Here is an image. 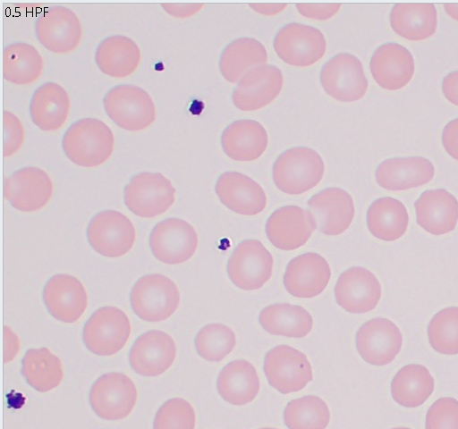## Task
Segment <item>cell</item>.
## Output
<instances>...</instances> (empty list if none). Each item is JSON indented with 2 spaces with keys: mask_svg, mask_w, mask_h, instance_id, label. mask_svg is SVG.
Instances as JSON below:
<instances>
[{
  "mask_svg": "<svg viewBox=\"0 0 458 429\" xmlns=\"http://www.w3.org/2000/svg\"><path fill=\"white\" fill-rule=\"evenodd\" d=\"M62 148L74 164L96 167L111 156L114 148V136L103 121L82 118L72 123L65 130Z\"/></svg>",
  "mask_w": 458,
  "mask_h": 429,
  "instance_id": "cell-1",
  "label": "cell"
},
{
  "mask_svg": "<svg viewBox=\"0 0 458 429\" xmlns=\"http://www.w3.org/2000/svg\"><path fill=\"white\" fill-rule=\"evenodd\" d=\"M324 172L325 164L318 152L307 147H295L276 158L272 176L278 189L300 195L317 186Z\"/></svg>",
  "mask_w": 458,
  "mask_h": 429,
  "instance_id": "cell-2",
  "label": "cell"
},
{
  "mask_svg": "<svg viewBox=\"0 0 458 429\" xmlns=\"http://www.w3.org/2000/svg\"><path fill=\"white\" fill-rule=\"evenodd\" d=\"M107 116L120 128L139 131L156 120V106L150 95L139 86L118 84L103 97Z\"/></svg>",
  "mask_w": 458,
  "mask_h": 429,
  "instance_id": "cell-3",
  "label": "cell"
},
{
  "mask_svg": "<svg viewBox=\"0 0 458 429\" xmlns=\"http://www.w3.org/2000/svg\"><path fill=\"white\" fill-rule=\"evenodd\" d=\"M180 303L179 290L170 278L160 273L139 278L130 292L134 314L147 322H161L170 317Z\"/></svg>",
  "mask_w": 458,
  "mask_h": 429,
  "instance_id": "cell-4",
  "label": "cell"
},
{
  "mask_svg": "<svg viewBox=\"0 0 458 429\" xmlns=\"http://www.w3.org/2000/svg\"><path fill=\"white\" fill-rule=\"evenodd\" d=\"M176 189L161 172H140L123 188V202L137 216L152 218L164 214L174 204Z\"/></svg>",
  "mask_w": 458,
  "mask_h": 429,
  "instance_id": "cell-5",
  "label": "cell"
},
{
  "mask_svg": "<svg viewBox=\"0 0 458 429\" xmlns=\"http://www.w3.org/2000/svg\"><path fill=\"white\" fill-rule=\"evenodd\" d=\"M131 334L127 315L112 306L101 307L92 313L82 329L86 348L98 356H112L126 344Z\"/></svg>",
  "mask_w": 458,
  "mask_h": 429,
  "instance_id": "cell-6",
  "label": "cell"
},
{
  "mask_svg": "<svg viewBox=\"0 0 458 429\" xmlns=\"http://www.w3.org/2000/svg\"><path fill=\"white\" fill-rule=\"evenodd\" d=\"M87 240L98 254L107 257H119L132 248L136 232L131 220L114 210L97 213L89 221Z\"/></svg>",
  "mask_w": 458,
  "mask_h": 429,
  "instance_id": "cell-7",
  "label": "cell"
},
{
  "mask_svg": "<svg viewBox=\"0 0 458 429\" xmlns=\"http://www.w3.org/2000/svg\"><path fill=\"white\" fill-rule=\"evenodd\" d=\"M263 368L270 386L283 394L302 390L313 377L306 355L288 345L268 350Z\"/></svg>",
  "mask_w": 458,
  "mask_h": 429,
  "instance_id": "cell-8",
  "label": "cell"
},
{
  "mask_svg": "<svg viewBox=\"0 0 458 429\" xmlns=\"http://www.w3.org/2000/svg\"><path fill=\"white\" fill-rule=\"evenodd\" d=\"M274 48L278 57L287 64L306 67L323 57L327 42L318 29L292 22L278 30L274 38Z\"/></svg>",
  "mask_w": 458,
  "mask_h": 429,
  "instance_id": "cell-9",
  "label": "cell"
},
{
  "mask_svg": "<svg viewBox=\"0 0 458 429\" xmlns=\"http://www.w3.org/2000/svg\"><path fill=\"white\" fill-rule=\"evenodd\" d=\"M274 260L270 252L257 240L242 241L227 262V274L233 283L244 290L260 289L268 282Z\"/></svg>",
  "mask_w": 458,
  "mask_h": 429,
  "instance_id": "cell-10",
  "label": "cell"
},
{
  "mask_svg": "<svg viewBox=\"0 0 458 429\" xmlns=\"http://www.w3.org/2000/svg\"><path fill=\"white\" fill-rule=\"evenodd\" d=\"M89 399L93 411L99 417L119 420L131 412L137 400V390L126 374L111 372L94 382Z\"/></svg>",
  "mask_w": 458,
  "mask_h": 429,
  "instance_id": "cell-11",
  "label": "cell"
},
{
  "mask_svg": "<svg viewBox=\"0 0 458 429\" xmlns=\"http://www.w3.org/2000/svg\"><path fill=\"white\" fill-rule=\"evenodd\" d=\"M319 79L326 93L341 102L360 100L368 88L360 61L348 53L330 58L323 65Z\"/></svg>",
  "mask_w": 458,
  "mask_h": 429,
  "instance_id": "cell-12",
  "label": "cell"
},
{
  "mask_svg": "<svg viewBox=\"0 0 458 429\" xmlns=\"http://www.w3.org/2000/svg\"><path fill=\"white\" fill-rule=\"evenodd\" d=\"M149 247L154 257L167 265L189 260L198 247L195 229L186 221L167 218L157 223L149 234Z\"/></svg>",
  "mask_w": 458,
  "mask_h": 429,
  "instance_id": "cell-13",
  "label": "cell"
},
{
  "mask_svg": "<svg viewBox=\"0 0 458 429\" xmlns=\"http://www.w3.org/2000/svg\"><path fill=\"white\" fill-rule=\"evenodd\" d=\"M35 34L48 51L64 54L75 50L82 37L81 24L69 8L60 5L47 8L36 20Z\"/></svg>",
  "mask_w": 458,
  "mask_h": 429,
  "instance_id": "cell-14",
  "label": "cell"
},
{
  "mask_svg": "<svg viewBox=\"0 0 458 429\" xmlns=\"http://www.w3.org/2000/svg\"><path fill=\"white\" fill-rule=\"evenodd\" d=\"M54 187L48 174L40 168L26 166L4 179V196L21 212H34L50 200Z\"/></svg>",
  "mask_w": 458,
  "mask_h": 429,
  "instance_id": "cell-15",
  "label": "cell"
},
{
  "mask_svg": "<svg viewBox=\"0 0 458 429\" xmlns=\"http://www.w3.org/2000/svg\"><path fill=\"white\" fill-rule=\"evenodd\" d=\"M355 341L364 361L372 366H386L400 352L403 337L395 324L386 318L377 317L359 328Z\"/></svg>",
  "mask_w": 458,
  "mask_h": 429,
  "instance_id": "cell-16",
  "label": "cell"
},
{
  "mask_svg": "<svg viewBox=\"0 0 458 429\" xmlns=\"http://www.w3.org/2000/svg\"><path fill=\"white\" fill-rule=\"evenodd\" d=\"M283 84L280 69L269 64L256 66L240 79L233 91V103L242 111L259 110L277 97Z\"/></svg>",
  "mask_w": 458,
  "mask_h": 429,
  "instance_id": "cell-17",
  "label": "cell"
},
{
  "mask_svg": "<svg viewBox=\"0 0 458 429\" xmlns=\"http://www.w3.org/2000/svg\"><path fill=\"white\" fill-rule=\"evenodd\" d=\"M43 302L56 320L72 324L86 310L88 296L82 282L67 273L51 276L44 285Z\"/></svg>",
  "mask_w": 458,
  "mask_h": 429,
  "instance_id": "cell-18",
  "label": "cell"
},
{
  "mask_svg": "<svg viewBox=\"0 0 458 429\" xmlns=\"http://www.w3.org/2000/svg\"><path fill=\"white\" fill-rule=\"evenodd\" d=\"M307 204L316 228L326 235L344 232L354 217L352 198L340 188H327L313 195Z\"/></svg>",
  "mask_w": 458,
  "mask_h": 429,
  "instance_id": "cell-19",
  "label": "cell"
},
{
  "mask_svg": "<svg viewBox=\"0 0 458 429\" xmlns=\"http://www.w3.org/2000/svg\"><path fill=\"white\" fill-rule=\"evenodd\" d=\"M176 345L166 332L150 330L140 335L129 352L131 367L143 376H157L174 363Z\"/></svg>",
  "mask_w": 458,
  "mask_h": 429,
  "instance_id": "cell-20",
  "label": "cell"
},
{
  "mask_svg": "<svg viewBox=\"0 0 458 429\" xmlns=\"http://www.w3.org/2000/svg\"><path fill=\"white\" fill-rule=\"evenodd\" d=\"M334 292L337 304L344 310L363 314L377 307L381 297V286L373 273L356 266L341 273Z\"/></svg>",
  "mask_w": 458,
  "mask_h": 429,
  "instance_id": "cell-21",
  "label": "cell"
},
{
  "mask_svg": "<svg viewBox=\"0 0 458 429\" xmlns=\"http://www.w3.org/2000/svg\"><path fill=\"white\" fill-rule=\"evenodd\" d=\"M315 229L316 223L310 212L297 206L276 209L266 224L269 241L282 250H293L303 246Z\"/></svg>",
  "mask_w": 458,
  "mask_h": 429,
  "instance_id": "cell-22",
  "label": "cell"
},
{
  "mask_svg": "<svg viewBox=\"0 0 458 429\" xmlns=\"http://www.w3.org/2000/svg\"><path fill=\"white\" fill-rule=\"evenodd\" d=\"M331 270L326 259L314 252L293 258L284 274L285 290L296 298H314L327 286Z\"/></svg>",
  "mask_w": 458,
  "mask_h": 429,
  "instance_id": "cell-23",
  "label": "cell"
},
{
  "mask_svg": "<svg viewBox=\"0 0 458 429\" xmlns=\"http://www.w3.org/2000/svg\"><path fill=\"white\" fill-rule=\"evenodd\" d=\"M369 69L375 81L386 90L405 87L415 72L411 52L397 43H385L373 53Z\"/></svg>",
  "mask_w": 458,
  "mask_h": 429,
  "instance_id": "cell-24",
  "label": "cell"
},
{
  "mask_svg": "<svg viewBox=\"0 0 458 429\" xmlns=\"http://www.w3.org/2000/svg\"><path fill=\"white\" fill-rule=\"evenodd\" d=\"M220 201L230 210L243 215H255L264 210L267 197L261 186L238 172H225L216 183Z\"/></svg>",
  "mask_w": 458,
  "mask_h": 429,
  "instance_id": "cell-25",
  "label": "cell"
},
{
  "mask_svg": "<svg viewBox=\"0 0 458 429\" xmlns=\"http://www.w3.org/2000/svg\"><path fill=\"white\" fill-rule=\"evenodd\" d=\"M434 174V165L422 156L388 158L379 164L375 172L377 184L394 191L427 184Z\"/></svg>",
  "mask_w": 458,
  "mask_h": 429,
  "instance_id": "cell-26",
  "label": "cell"
},
{
  "mask_svg": "<svg viewBox=\"0 0 458 429\" xmlns=\"http://www.w3.org/2000/svg\"><path fill=\"white\" fill-rule=\"evenodd\" d=\"M414 206L418 224L432 235L451 232L457 224L458 200L446 189L424 191Z\"/></svg>",
  "mask_w": 458,
  "mask_h": 429,
  "instance_id": "cell-27",
  "label": "cell"
},
{
  "mask_svg": "<svg viewBox=\"0 0 458 429\" xmlns=\"http://www.w3.org/2000/svg\"><path fill=\"white\" fill-rule=\"evenodd\" d=\"M268 143L266 129L257 121L243 119L230 123L221 136V146L228 157L249 162L258 159Z\"/></svg>",
  "mask_w": 458,
  "mask_h": 429,
  "instance_id": "cell-28",
  "label": "cell"
},
{
  "mask_svg": "<svg viewBox=\"0 0 458 429\" xmlns=\"http://www.w3.org/2000/svg\"><path fill=\"white\" fill-rule=\"evenodd\" d=\"M70 108L67 91L58 83L49 81L34 91L29 105L32 122L45 131L60 129L69 116Z\"/></svg>",
  "mask_w": 458,
  "mask_h": 429,
  "instance_id": "cell-29",
  "label": "cell"
},
{
  "mask_svg": "<svg viewBox=\"0 0 458 429\" xmlns=\"http://www.w3.org/2000/svg\"><path fill=\"white\" fill-rule=\"evenodd\" d=\"M140 50L136 42L123 35L105 38L95 52V63L98 70L118 79L132 74L140 65Z\"/></svg>",
  "mask_w": 458,
  "mask_h": 429,
  "instance_id": "cell-30",
  "label": "cell"
},
{
  "mask_svg": "<svg viewBox=\"0 0 458 429\" xmlns=\"http://www.w3.org/2000/svg\"><path fill=\"white\" fill-rule=\"evenodd\" d=\"M393 30L411 41H420L431 37L437 29V13L429 3H398L389 15Z\"/></svg>",
  "mask_w": 458,
  "mask_h": 429,
  "instance_id": "cell-31",
  "label": "cell"
},
{
  "mask_svg": "<svg viewBox=\"0 0 458 429\" xmlns=\"http://www.w3.org/2000/svg\"><path fill=\"white\" fill-rule=\"evenodd\" d=\"M216 387L226 402L242 406L256 398L259 391V379L251 363L244 359L233 360L220 371Z\"/></svg>",
  "mask_w": 458,
  "mask_h": 429,
  "instance_id": "cell-32",
  "label": "cell"
},
{
  "mask_svg": "<svg viewBox=\"0 0 458 429\" xmlns=\"http://www.w3.org/2000/svg\"><path fill=\"white\" fill-rule=\"evenodd\" d=\"M262 328L274 335L303 338L313 326L311 315L302 307L288 303L272 304L259 316Z\"/></svg>",
  "mask_w": 458,
  "mask_h": 429,
  "instance_id": "cell-33",
  "label": "cell"
},
{
  "mask_svg": "<svg viewBox=\"0 0 458 429\" xmlns=\"http://www.w3.org/2000/svg\"><path fill=\"white\" fill-rule=\"evenodd\" d=\"M409 215L404 205L390 197L376 199L367 212V225L371 234L384 241L400 239L406 231Z\"/></svg>",
  "mask_w": 458,
  "mask_h": 429,
  "instance_id": "cell-34",
  "label": "cell"
},
{
  "mask_svg": "<svg viewBox=\"0 0 458 429\" xmlns=\"http://www.w3.org/2000/svg\"><path fill=\"white\" fill-rule=\"evenodd\" d=\"M267 60L264 46L252 38H239L229 43L222 51L219 69L229 82L238 81L250 69L262 65Z\"/></svg>",
  "mask_w": 458,
  "mask_h": 429,
  "instance_id": "cell-35",
  "label": "cell"
},
{
  "mask_svg": "<svg viewBox=\"0 0 458 429\" xmlns=\"http://www.w3.org/2000/svg\"><path fill=\"white\" fill-rule=\"evenodd\" d=\"M434 378L427 367L410 364L402 367L391 382L394 400L404 408L422 405L434 391Z\"/></svg>",
  "mask_w": 458,
  "mask_h": 429,
  "instance_id": "cell-36",
  "label": "cell"
},
{
  "mask_svg": "<svg viewBox=\"0 0 458 429\" xmlns=\"http://www.w3.org/2000/svg\"><path fill=\"white\" fill-rule=\"evenodd\" d=\"M44 61L38 51L25 42H14L3 51V77L15 85H28L41 75Z\"/></svg>",
  "mask_w": 458,
  "mask_h": 429,
  "instance_id": "cell-37",
  "label": "cell"
},
{
  "mask_svg": "<svg viewBox=\"0 0 458 429\" xmlns=\"http://www.w3.org/2000/svg\"><path fill=\"white\" fill-rule=\"evenodd\" d=\"M21 374L33 389L47 392L60 384L64 372L59 358L43 347L26 351L21 360Z\"/></svg>",
  "mask_w": 458,
  "mask_h": 429,
  "instance_id": "cell-38",
  "label": "cell"
},
{
  "mask_svg": "<svg viewBox=\"0 0 458 429\" xmlns=\"http://www.w3.org/2000/svg\"><path fill=\"white\" fill-rule=\"evenodd\" d=\"M329 420L327 403L316 395L291 400L284 410V421L289 429H326Z\"/></svg>",
  "mask_w": 458,
  "mask_h": 429,
  "instance_id": "cell-39",
  "label": "cell"
},
{
  "mask_svg": "<svg viewBox=\"0 0 458 429\" xmlns=\"http://www.w3.org/2000/svg\"><path fill=\"white\" fill-rule=\"evenodd\" d=\"M235 344L236 338L233 330L221 324L205 325L194 339L197 353L211 362L221 361L233 351Z\"/></svg>",
  "mask_w": 458,
  "mask_h": 429,
  "instance_id": "cell-40",
  "label": "cell"
},
{
  "mask_svg": "<svg viewBox=\"0 0 458 429\" xmlns=\"http://www.w3.org/2000/svg\"><path fill=\"white\" fill-rule=\"evenodd\" d=\"M431 347L445 355L458 354V307H449L438 311L428 326Z\"/></svg>",
  "mask_w": 458,
  "mask_h": 429,
  "instance_id": "cell-41",
  "label": "cell"
},
{
  "mask_svg": "<svg viewBox=\"0 0 458 429\" xmlns=\"http://www.w3.org/2000/svg\"><path fill=\"white\" fill-rule=\"evenodd\" d=\"M195 422L192 406L184 399L173 398L157 410L153 429H194Z\"/></svg>",
  "mask_w": 458,
  "mask_h": 429,
  "instance_id": "cell-42",
  "label": "cell"
},
{
  "mask_svg": "<svg viewBox=\"0 0 458 429\" xmlns=\"http://www.w3.org/2000/svg\"><path fill=\"white\" fill-rule=\"evenodd\" d=\"M426 429H458V400L451 397L437 400L426 415Z\"/></svg>",
  "mask_w": 458,
  "mask_h": 429,
  "instance_id": "cell-43",
  "label": "cell"
},
{
  "mask_svg": "<svg viewBox=\"0 0 458 429\" xmlns=\"http://www.w3.org/2000/svg\"><path fill=\"white\" fill-rule=\"evenodd\" d=\"M3 156L14 155L22 146L24 129L19 118L9 111L3 112Z\"/></svg>",
  "mask_w": 458,
  "mask_h": 429,
  "instance_id": "cell-44",
  "label": "cell"
},
{
  "mask_svg": "<svg viewBox=\"0 0 458 429\" xmlns=\"http://www.w3.org/2000/svg\"><path fill=\"white\" fill-rule=\"evenodd\" d=\"M296 7L304 17L325 21L339 11L341 4H297Z\"/></svg>",
  "mask_w": 458,
  "mask_h": 429,
  "instance_id": "cell-45",
  "label": "cell"
},
{
  "mask_svg": "<svg viewBox=\"0 0 458 429\" xmlns=\"http://www.w3.org/2000/svg\"><path fill=\"white\" fill-rule=\"evenodd\" d=\"M442 144L447 154L458 161V118L452 120L444 127Z\"/></svg>",
  "mask_w": 458,
  "mask_h": 429,
  "instance_id": "cell-46",
  "label": "cell"
},
{
  "mask_svg": "<svg viewBox=\"0 0 458 429\" xmlns=\"http://www.w3.org/2000/svg\"><path fill=\"white\" fill-rule=\"evenodd\" d=\"M161 6L171 16L186 18L198 13L203 4H161Z\"/></svg>",
  "mask_w": 458,
  "mask_h": 429,
  "instance_id": "cell-47",
  "label": "cell"
},
{
  "mask_svg": "<svg viewBox=\"0 0 458 429\" xmlns=\"http://www.w3.org/2000/svg\"><path fill=\"white\" fill-rule=\"evenodd\" d=\"M442 91L450 103L458 105V71L451 72L444 77Z\"/></svg>",
  "mask_w": 458,
  "mask_h": 429,
  "instance_id": "cell-48",
  "label": "cell"
},
{
  "mask_svg": "<svg viewBox=\"0 0 458 429\" xmlns=\"http://www.w3.org/2000/svg\"><path fill=\"white\" fill-rule=\"evenodd\" d=\"M19 349V341L12 330L4 326V362L11 361Z\"/></svg>",
  "mask_w": 458,
  "mask_h": 429,
  "instance_id": "cell-49",
  "label": "cell"
},
{
  "mask_svg": "<svg viewBox=\"0 0 458 429\" xmlns=\"http://www.w3.org/2000/svg\"><path fill=\"white\" fill-rule=\"evenodd\" d=\"M251 9L263 15H275L283 11L287 4H250Z\"/></svg>",
  "mask_w": 458,
  "mask_h": 429,
  "instance_id": "cell-50",
  "label": "cell"
},
{
  "mask_svg": "<svg viewBox=\"0 0 458 429\" xmlns=\"http://www.w3.org/2000/svg\"><path fill=\"white\" fill-rule=\"evenodd\" d=\"M444 9L452 19L458 21V4H444Z\"/></svg>",
  "mask_w": 458,
  "mask_h": 429,
  "instance_id": "cell-51",
  "label": "cell"
},
{
  "mask_svg": "<svg viewBox=\"0 0 458 429\" xmlns=\"http://www.w3.org/2000/svg\"><path fill=\"white\" fill-rule=\"evenodd\" d=\"M392 429H411V428H408V427H394V428H392Z\"/></svg>",
  "mask_w": 458,
  "mask_h": 429,
  "instance_id": "cell-52",
  "label": "cell"
},
{
  "mask_svg": "<svg viewBox=\"0 0 458 429\" xmlns=\"http://www.w3.org/2000/svg\"><path fill=\"white\" fill-rule=\"evenodd\" d=\"M260 429H276V428H272V427H263V428H260Z\"/></svg>",
  "mask_w": 458,
  "mask_h": 429,
  "instance_id": "cell-53",
  "label": "cell"
}]
</instances>
